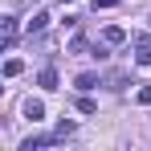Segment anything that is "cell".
Segmentation results:
<instances>
[{
    "label": "cell",
    "mask_w": 151,
    "mask_h": 151,
    "mask_svg": "<svg viewBox=\"0 0 151 151\" xmlns=\"http://www.w3.org/2000/svg\"><path fill=\"white\" fill-rule=\"evenodd\" d=\"M45 25H49V12H33V17H29V33H41V29H45Z\"/></svg>",
    "instance_id": "5b68a950"
},
{
    "label": "cell",
    "mask_w": 151,
    "mask_h": 151,
    "mask_svg": "<svg viewBox=\"0 0 151 151\" xmlns=\"http://www.w3.org/2000/svg\"><path fill=\"white\" fill-rule=\"evenodd\" d=\"M53 143H57V135H29L25 143H21V151H45Z\"/></svg>",
    "instance_id": "6da1fadb"
},
{
    "label": "cell",
    "mask_w": 151,
    "mask_h": 151,
    "mask_svg": "<svg viewBox=\"0 0 151 151\" xmlns=\"http://www.w3.org/2000/svg\"><path fill=\"white\" fill-rule=\"evenodd\" d=\"M135 61H139V65H151V33H143V37H139V41H135Z\"/></svg>",
    "instance_id": "7a4b0ae2"
},
{
    "label": "cell",
    "mask_w": 151,
    "mask_h": 151,
    "mask_svg": "<svg viewBox=\"0 0 151 151\" xmlns=\"http://www.w3.org/2000/svg\"><path fill=\"white\" fill-rule=\"evenodd\" d=\"M139 102H143V106H151V86H143V90H139Z\"/></svg>",
    "instance_id": "8fae6325"
},
{
    "label": "cell",
    "mask_w": 151,
    "mask_h": 151,
    "mask_svg": "<svg viewBox=\"0 0 151 151\" xmlns=\"http://www.w3.org/2000/svg\"><path fill=\"white\" fill-rule=\"evenodd\" d=\"M102 37H106V45H123V41H127V33H123L119 25H110L106 33H102Z\"/></svg>",
    "instance_id": "8992f818"
},
{
    "label": "cell",
    "mask_w": 151,
    "mask_h": 151,
    "mask_svg": "<svg viewBox=\"0 0 151 151\" xmlns=\"http://www.w3.org/2000/svg\"><path fill=\"white\" fill-rule=\"evenodd\" d=\"M21 70H25V61H21V57H8V61H4V78H17Z\"/></svg>",
    "instance_id": "ba28073f"
},
{
    "label": "cell",
    "mask_w": 151,
    "mask_h": 151,
    "mask_svg": "<svg viewBox=\"0 0 151 151\" xmlns=\"http://www.w3.org/2000/svg\"><path fill=\"white\" fill-rule=\"evenodd\" d=\"M37 82H41L45 90H57V74H53V70H41V78H37Z\"/></svg>",
    "instance_id": "9c48e42d"
},
{
    "label": "cell",
    "mask_w": 151,
    "mask_h": 151,
    "mask_svg": "<svg viewBox=\"0 0 151 151\" xmlns=\"http://www.w3.org/2000/svg\"><path fill=\"white\" fill-rule=\"evenodd\" d=\"M25 119H45V102L41 98H25Z\"/></svg>",
    "instance_id": "3957f363"
},
{
    "label": "cell",
    "mask_w": 151,
    "mask_h": 151,
    "mask_svg": "<svg viewBox=\"0 0 151 151\" xmlns=\"http://www.w3.org/2000/svg\"><path fill=\"white\" fill-rule=\"evenodd\" d=\"M53 135H57V139H65V135H74V123H70V119H61V123H57V131H53Z\"/></svg>",
    "instance_id": "30bf717a"
},
{
    "label": "cell",
    "mask_w": 151,
    "mask_h": 151,
    "mask_svg": "<svg viewBox=\"0 0 151 151\" xmlns=\"http://www.w3.org/2000/svg\"><path fill=\"white\" fill-rule=\"evenodd\" d=\"M74 86H78V90H94V86H98V74H78Z\"/></svg>",
    "instance_id": "52a82bcc"
},
{
    "label": "cell",
    "mask_w": 151,
    "mask_h": 151,
    "mask_svg": "<svg viewBox=\"0 0 151 151\" xmlns=\"http://www.w3.org/2000/svg\"><path fill=\"white\" fill-rule=\"evenodd\" d=\"M119 0H94V8H114Z\"/></svg>",
    "instance_id": "7c38bea8"
},
{
    "label": "cell",
    "mask_w": 151,
    "mask_h": 151,
    "mask_svg": "<svg viewBox=\"0 0 151 151\" xmlns=\"http://www.w3.org/2000/svg\"><path fill=\"white\" fill-rule=\"evenodd\" d=\"M0 29H4V45L12 49V41H17V21H12V17H4V21H0Z\"/></svg>",
    "instance_id": "277c9868"
}]
</instances>
